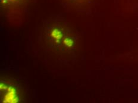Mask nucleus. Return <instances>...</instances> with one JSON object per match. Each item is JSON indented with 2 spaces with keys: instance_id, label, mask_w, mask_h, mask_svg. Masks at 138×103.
<instances>
[{
  "instance_id": "1",
  "label": "nucleus",
  "mask_w": 138,
  "mask_h": 103,
  "mask_svg": "<svg viewBox=\"0 0 138 103\" xmlns=\"http://www.w3.org/2000/svg\"><path fill=\"white\" fill-rule=\"evenodd\" d=\"M26 0H1V5L4 8H14L23 5Z\"/></svg>"
},
{
  "instance_id": "2",
  "label": "nucleus",
  "mask_w": 138,
  "mask_h": 103,
  "mask_svg": "<svg viewBox=\"0 0 138 103\" xmlns=\"http://www.w3.org/2000/svg\"><path fill=\"white\" fill-rule=\"evenodd\" d=\"M71 2H74V4H77L79 5H82V4H85L86 2H88L90 0H70Z\"/></svg>"
}]
</instances>
